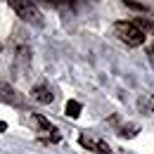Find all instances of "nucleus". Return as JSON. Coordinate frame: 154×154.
<instances>
[{"mask_svg": "<svg viewBox=\"0 0 154 154\" xmlns=\"http://www.w3.org/2000/svg\"><path fill=\"white\" fill-rule=\"evenodd\" d=\"M114 33L123 40L126 45H133V48H137V45L145 43V33L135 26L133 21H116L114 24Z\"/></svg>", "mask_w": 154, "mask_h": 154, "instance_id": "obj_1", "label": "nucleus"}, {"mask_svg": "<svg viewBox=\"0 0 154 154\" xmlns=\"http://www.w3.org/2000/svg\"><path fill=\"white\" fill-rule=\"evenodd\" d=\"M7 2H10V7H12L24 21H29V24H40V12H38V7H36L31 0H7Z\"/></svg>", "mask_w": 154, "mask_h": 154, "instance_id": "obj_2", "label": "nucleus"}, {"mask_svg": "<svg viewBox=\"0 0 154 154\" xmlns=\"http://www.w3.org/2000/svg\"><path fill=\"white\" fill-rule=\"evenodd\" d=\"M81 145H83L85 149H93V152H100V154H112L109 145L102 142L100 137H93V135H81Z\"/></svg>", "mask_w": 154, "mask_h": 154, "instance_id": "obj_3", "label": "nucleus"}, {"mask_svg": "<svg viewBox=\"0 0 154 154\" xmlns=\"http://www.w3.org/2000/svg\"><path fill=\"white\" fill-rule=\"evenodd\" d=\"M33 121H36V126H38L43 133L50 135V140H52V142H57V140H59V131L55 128V126H52V123H50V121H48V119H45V116L33 114Z\"/></svg>", "mask_w": 154, "mask_h": 154, "instance_id": "obj_4", "label": "nucleus"}, {"mask_svg": "<svg viewBox=\"0 0 154 154\" xmlns=\"http://www.w3.org/2000/svg\"><path fill=\"white\" fill-rule=\"evenodd\" d=\"M31 97L36 100V102H40V104H50L52 102V90L45 85V83H38V85H33V90H31Z\"/></svg>", "mask_w": 154, "mask_h": 154, "instance_id": "obj_5", "label": "nucleus"}, {"mask_svg": "<svg viewBox=\"0 0 154 154\" xmlns=\"http://www.w3.org/2000/svg\"><path fill=\"white\" fill-rule=\"evenodd\" d=\"M0 102L17 107V104H21V95H17V93H14L7 83H0Z\"/></svg>", "mask_w": 154, "mask_h": 154, "instance_id": "obj_6", "label": "nucleus"}, {"mask_svg": "<svg viewBox=\"0 0 154 154\" xmlns=\"http://www.w3.org/2000/svg\"><path fill=\"white\" fill-rule=\"evenodd\" d=\"M81 109H83V107L78 104L76 100H69V102H66V109H64V112H66V116H69V119H78V116H81Z\"/></svg>", "mask_w": 154, "mask_h": 154, "instance_id": "obj_7", "label": "nucleus"}, {"mask_svg": "<svg viewBox=\"0 0 154 154\" xmlns=\"http://www.w3.org/2000/svg\"><path fill=\"white\" fill-rule=\"evenodd\" d=\"M133 24L142 33H154V21L152 19H142V17H140V19H133Z\"/></svg>", "mask_w": 154, "mask_h": 154, "instance_id": "obj_8", "label": "nucleus"}, {"mask_svg": "<svg viewBox=\"0 0 154 154\" xmlns=\"http://www.w3.org/2000/svg\"><path fill=\"white\" fill-rule=\"evenodd\" d=\"M137 131H140V126H123V128H121V135H123V137H133Z\"/></svg>", "mask_w": 154, "mask_h": 154, "instance_id": "obj_9", "label": "nucleus"}, {"mask_svg": "<svg viewBox=\"0 0 154 154\" xmlns=\"http://www.w3.org/2000/svg\"><path fill=\"white\" fill-rule=\"evenodd\" d=\"M126 7L128 10H137V12H145L147 7L142 5V2H137V0H126Z\"/></svg>", "mask_w": 154, "mask_h": 154, "instance_id": "obj_10", "label": "nucleus"}, {"mask_svg": "<svg viewBox=\"0 0 154 154\" xmlns=\"http://www.w3.org/2000/svg\"><path fill=\"white\" fill-rule=\"evenodd\" d=\"M5 131H7V123H5V121H0V133H5Z\"/></svg>", "mask_w": 154, "mask_h": 154, "instance_id": "obj_11", "label": "nucleus"}, {"mask_svg": "<svg viewBox=\"0 0 154 154\" xmlns=\"http://www.w3.org/2000/svg\"><path fill=\"white\" fill-rule=\"evenodd\" d=\"M43 2H52V5H57V2H66V0H43Z\"/></svg>", "mask_w": 154, "mask_h": 154, "instance_id": "obj_12", "label": "nucleus"}, {"mask_svg": "<svg viewBox=\"0 0 154 154\" xmlns=\"http://www.w3.org/2000/svg\"><path fill=\"white\" fill-rule=\"evenodd\" d=\"M152 52H154V48H152Z\"/></svg>", "mask_w": 154, "mask_h": 154, "instance_id": "obj_13", "label": "nucleus"}]
</instances>
